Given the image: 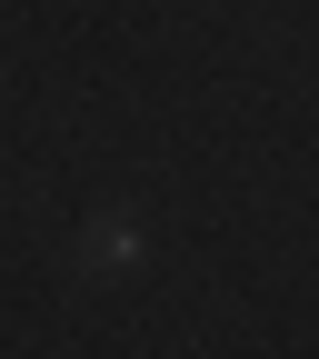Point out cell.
<instances>
[{
	"label": "cell",
	"instance_id": "obj_1",
	"mask_svg": "<svg viewBox=\"0 0 319 359\" xmlns=\"http://www.w3.org/2000/svg\"><path fill=\"white\" fill-rule=\"evenodd\" d=\"M130 250H140V230H130V210H100V230H90V250H80V259H90V269H120Z\"/></svg>",
	"mask_w": 319,
	"mask_h": 359
}]
</instances>
